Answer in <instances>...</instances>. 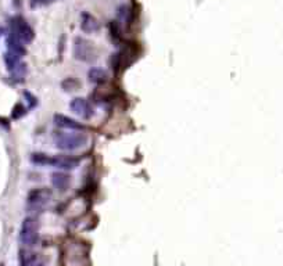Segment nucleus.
<instances>
[{
    "label": "nucleus",
    "instance_id": "1",
    "mask_svg": "<svg viewBox=\"0 0 283 266\" xmlns=\"http://www.w3.org/2000/svg\"><path fill=\"white\" fill-rule=\"evenodd\" d=\"M87 143L86 135H83L82 130H74V132H58L54 136V145L58 150L63 151H76L83 149Z\"/></svg>",
    "mask_w": 283,
    "mask_h": 266
},
{
    "label": "nucleus",
    "instance_id": "2",
    "mask_svg": "<svg viewBox=\"0 0 283 266\" xmlns=\"http://www.w3.org/2000/svg\"><path fill=\"white\" fill-rule=\"evenodd\" d=\"M39 240V225L34 216H28L23 220L20 229V241L25 247H34Z\"/></svg>",
    "mask_w": 283,
    "mask_h": 266
},
{
    "label": "nucleus",
    "instance_id": "3",
    "mask_svg": "<svg viewBox=\"0 0 283 266\" xmlns=\"http://www.w3.org/2000/svg\"><path fill=\"white\" fill-rule=\"evenodd\" d=\"M10 35L17 38L18 41L25 45L34 41L35 32L32 27L27 23V20H24L23 17H14L10 20Z\"/></svg>",
    "mask_w": 283,
    "mask_h": 266
},
{
    "label": "nucleus",
    "instance_id": "4",
    "mask_svg": "<svg viewBox=\"0 0 283 266\" xmlns=\"http://www.w3.org/2000/svg\"><path fill=\"white\" fill-rule=\"evenodd\" d=\"M72 53H74V57L82 63H92L93 60L96 58V50H95L92 42L86 41L81 36H76L74 39Z\"/></svg>",
    "mask_w": 283,
    "mask_h": 266
},
{
    "label": "nucleus",
    "instance_id": "5",
    "mask_svg": "<svg viewBox=\"0 0 283 266\" xmlns=\"http://www.w3.org/2000/svg\"><path fill=\"white\" fill-rule=\"evenodd\" d=\"M50 198H52V191L46 187H38L28 193L27 205L29 209H41L50 201Z\"/></svg>",
    "mask_w": 283,
    "mask_h": 266
},
{
    "label": "nucleus",
    "instance_id": "6",
    "mask_svg": "<svg viewBox=\"0 0 283 266\" xmlns=\"http://www.w3.org/2000/svg\"><path fill=\"white\" fill-rule=\"evenodd\" d=\"M69 108L71 111L78 115L82 119H90L95 115V110H93V105L87 101L86 98L83 97H75L71 100L69 103Z\"/></svg>",
    "mask_w": 283,
    "mask_h": 266
},
{
    "label": "nucleus",
    "instance_id": "7",
    "mask_svg": "<svg viewBox=\"0 0 283 266\" xmlns=\"http://www.w3.org/2000/svg\"><path fill=\"white\" fill-rule=\"evenodd\" d=\"M79 165V160L75 157L69 156H49V161H47V167H54V168L64 169V171H69V169L76 168Z\"/></svg>",
    "mask_w": 283,
    "mask_h": 266
},
{
    "label": "nucleus",
    "instance_id": "8",
    "mask_svg": "<svg viewBox=\"0 0 283 266\" xmlns=\"http://www.w3.org/2000/svg\"><path fill=\"white\" fill-rule=\"evenodd\" d=\"M54 123L61 129H69V130H83L85 126L82 125L81 122L75 121L72 118H69L63 114H56L54 115Z\"/></svg>",
    "mask_w": 283,
    "mask_h": 266
},
{
    "label": "nucleus",
    "instance_id": "9",
    "mask_svg": "<svg viewBox=\"0 0 283 266\" xmlns=\"http://www.w3.org/2000/svg\"><path fill=\"white\" fill-rule=\"evenodd\" d=\"M100 28V24H99L98 18L93 17L92 14L89 13H82L81 16V29L85 34H95L96 31H99Z\"/></svg>",
    "mask_w": 283,
    "mask_h": 266
},
{
    "label": "nucleus",
    "instance_id": "10",
    "mask_svg": "<svg viewBox=\"0 0 283 266\" xmlns=\"http://www.w3.org/2000/svg\"><path fill=\"white\" fill-rule=\"evenodd\" d=\"M50 182L52 186L57 190H67L71 185V176L68 174H64V172H54L50 176Z\"/></svg>",
    "mask_w": 283,
    "mask_h": 266
},
{
    "label": "nucleus",
    "instance_id": "11",
    "mask_svg": "<svg viewBox=\"0 0 283 266\" xmlns=\"http://www.w3.org/2000/svg\"><path fill=\"white\" fill-rule=\"evenodd\" d=\"M20 266H43V263L36 256V254L27 251V249H23L20 252Z\"/></svg>",
    "mask_w": 283,
    "mask_h": 266
},
{
    "label": "nucleus",
    "instance_id": "12",
    "mask_svg": "<svg viewBox=\"0 0 283 266\" xmlns=\"http://www.w3.org/2000/svg\"><path fill=\"white\" fill-rule=\"evenodd\" d=\"M87 76H89V81L95 83V85H102V83H106V82L109 81L107 72L103 68H99V67H95V68L89 71Z\"/></svg>",
    "mask_w": 283,
    "mask_h": 266
},
{
    "label": "nucleus",
    "instance_id": "13",
    "mask_svg": "<svg viewBox=\"0 0 283 266\" xmlns=\"http://www.w3.org/2000/svg\"><path fill=\"white\" fill-rule=\"evenodd\" d=\"M10 74H12V78L16 82H23L25 75H27V64L21 61L17 67H14V68L10 71Z\"/></svg>",
    "mask_w": 283,
    "mask_h": 266
},
{
    "label": "nucleus",
    "instance_id": "14",
    "mask_svg": "<svg viewBox=\"0 0 283 266\" xmlns=\"http://www.w3.org/2000/svg\"><path fill=\"white\" fill-rule=\"evenodd\" d=\"M129 16H131V9L128 6L118 7L117 12V18H118V24H128L129 21Z\"/></svg>",
    "mask_w": 283,
    "mask_h": 266
},
{
    "label": "nucleus",
    "instance_id": "15",
    "mask_svg": "<svg viewBox=\"0 0 283 266\" xmlns=\"http://www.w3.org/2000/svg\"><path fill=\"white\" fill-rule=\"evenodd\" d=\"M63 86V90H67V92H71V90H76V87L79 86V82L74 79V78H68L61 83Z\"/></svg>",
    "mask_w": 283,
    "mask_h": 266
},
{
    "label": "nucleus",
    "instance_id": "16",
    "mask_svg": "<svg viewBox=\"0 0 283 266\" xmlns=\"http://www.w3.org/2000/svg\"><path fill=\"white\" fill-rule=\"evenodd\" d=\"M25 112H27V111H25V107L18 103V104H16V107L13 108V118H14V119H20V118H23V116L25 115Z\"/></svg>",
    "mask_w": 283,
    "mask_h": 266
},
{
    "label": "nucleus",
    "instance_id": "17",
    "mask_svg": "<svg viewBox=\"0 0 283 266\" xmlns=\"http://www.w3.org/2000/svg\"><path fill=\"white\" fill-rule=\"evenodd\" d=\"M25 97L28 98V104H29V107L31 108H34L35 105H36V98H35V96H32L31 93H25Z\"/></svg>",
    "mask_w": 283,
    "mask_h": 266
},
{
    "label": "nucleus",
    "instance_id": "18",
    "mask_svg": "<svg viewBox=\"0 0 283 266\" xmlns=\"http://www.w3.org/2000/svg\"><path fill=\"white\" fill-rule=\"evenodd\" d=\"M3 34H5V29L0 27V38H2V35H3Z\"/></svg>",
    "mask_w": 283,
    "mask_h": 266
}]
</instances>
